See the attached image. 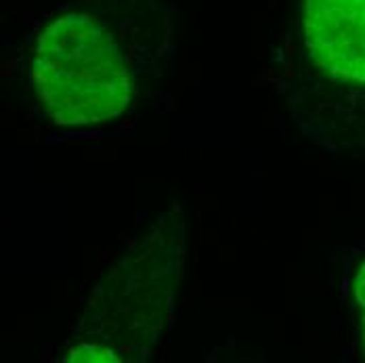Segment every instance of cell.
I'll return each mask as SVG.
<instances>
[{
	"instance_id": "1",
	"label": "cell",
	"mask_w": 365,
	"mask_h": 363,
	"mask_svg": "<svg viewBox=\"0 0 365 363\" xmlns=\"http://www.w3.org/2000/svg\"><path fill=\"white\" fill-rule=\"evenodd\" d=\"M164 32L158 0H91L63 11L40 32L30 66L42 111L61 126L120 118L135 103Z\"/></svg>"
},
{
	"instance_id": "2",
	"label": "cell",
	"mask_w": 365,
	"mask_h": 363,
	"mask_svg": "<svg viewBox=\"0 0 365 363\" xmlns=\"http://www.w3.org/2000/svg\"><path fill=\"white\" fill-rule=\"evenodd\" d=\"M300 34L315 68L365 84V0H300Z\"/></svg>"
},
{
	"instance_id": "3",
	"label": "cell",
	"mask_w": 365,
	"mask_h": 363,
	"mask_svg": "<svg viewBox=\"0 0 365 363\" xmlns=\"http://www.w3.org/2000/svg\"><path fill=\"white\" fill-rule=\"evenodd\" d=\"M353 300H355V313H357V324L361 329V342H364L365 353V260L355 273L353 280Z\"/></svg>"
}]
</instances>
